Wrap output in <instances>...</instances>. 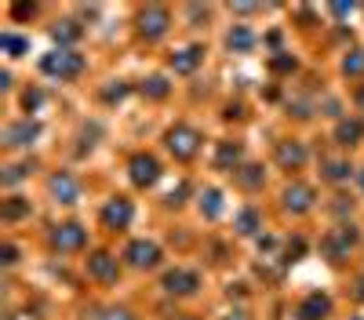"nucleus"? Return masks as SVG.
<instances>
[{
  "label": "nucleus",
  "mask_w": 364,
  "mask_h": 320,
  "mask_svg": "<svg viewBox=\"0 0 364 320\" xmlns=\"http://www.w3.org/2000/svg\"><path fill=\"white\" fill-rule=\"evenodd\" d=\"M306 160V149L299 146V142H281L277 146V164H284V167H303Z\"/></svg>",
  "instance_id": "obj_14"
},
{
  "label": "nucleus",
  "mask_w": 364,
  "mask_h": 320,
  "mask_svg": "<svg viewBox=\"0 0 364 320\" xmlns=\"http://www.w3.org/2000/svg\"><path fill=\"white\" fill-rule=\"evenodd\" d=\"M51 193H55L62 204H73V200H77V193H80V186H77V179H73V175L58 172V175L51 179Z\"/></svg>",
  "instance_id": "obj_12"
},
{
  "label": "nucleus",
  "mask_w": 364,
  "mask_h": 320,
  "mask_svg": "<svg viewBox=\"0 0 364 320\" xmlns=\"http://www.w3.org/2000/svg\"><path fill=\"white\" fill-rule=\"evenodd\" d=\"M197 146H201V135L194 132V127L179 124V127H171V132H168V149H171L179 160H189V157L197 153Z\"/></svg>",
  "instance_id": "obj_2"
},
{
  "label": "nucleus",
  "mask_w": 364,
  "mask_h": 320,
  "mask_svg": "<svg viewBox=\"0 0 364 320\" xmlns=\"http://www.w3.org/2000/svg\"><path fill=\"white\" fill-rule=\"evenodd\" d=\"M201 288V276L194 269H171L164 273V291L168 295H194Z\"/></svg>",
  "instance_id": "obj_3"
},
{
  "label": "nucleus",
  "mask_w": 364,
  "mask_h": 320,
  "mask_svg": "<svg viewBox=\"0 0 364 320\" xmlns=\"http://www.w3.org/2000/svg\"><path fill=\"white\" fill-rule=\"evenodd\" d=\"M353 241H357V237H353L350 229H339V233H332V237L325 241V251H328V255H335V259H339V255H346V251L353 248Z\"/></svg>",
  "instance_id": "obj_16"
},
{
  "label": "nucleus",
  "mask_w": 364,
  "mask_h": 320,
  "mask_svg": "<svg viewBox=\"0 0 364 320\" xmlns=\"http://www.w3.org/2000/svg\"><path fill=\"white\" fill-rule=\"evenodd\" d=\"M84 241H88V233H84V226H77V222L58 226L55 237H51V244H55L58 251H77V248H84Z\"/></svg>",
  "instance_id": "obj_7"
},
{
  "label": "nucleus",
  "mask_w": 364,
  "mask_h": 320,
  "mask_svg": "<svg viewBox=\"0 0 364 320\" xmlns=\"http://www.w3.org/2000/svg\"><path fill=\"white\" fill-rule=\"evenodd\" d=\"M360 135H364V124H360V120H342V124H339V132H335V139H339L342 146L360 142Z\"/></svg>",
  "instance_id": "obj_18"
},
{
  "label": "nucleus",
  "mask_w": 364,
  "mask_h": 320,
  "mask_svg": "<svg viewBox=\"0 0 364 320\" xmlns=\"http://www.w3.org/2000/svg\"><path fill=\"white\" fill-rule=\"evenodd\" d=\"M325 167H328L325 175H328L332 182H342V179H350V164H342V160H328Z\"/></svg>",
  "instance_id": "obj_22"
},
{
  "label": "nucleus",
  "mask_w": 364,
  "mask_h": 320,
  "mask_svg": "<svg viewBox=\"0 0 364 320\" xmlns=\"http://www.w3.org/2000/svg\"><path fill=\"white\" fill-rule=\"evenodd\" d=\"M328 309H332L328 295H310L306 302L299 306V320H325V316H328Z\"/></svg>",
  "instance_id": "obj_13"
},
{
  "label": "nucleus",
  "mask_w": 364,
  "mask_h": 320,
  "mask_svg": "<svg viewBox=\"0 0 364 320\" xmlns=\"http://www.w3.org/2000/svg\"><path fill=\"white\" fill-rule=\"evenodd\" d=\"M179 320H197V316H179Z\"/></svg>",
  "instance_id": "obj_34"
},
{
  "label": "nucleus",
  "mask_w": 364,
  "mask_h": 320,
  "mask_svg": "<svg viewBox=\"0 0 364 320\" xmlns=\"http://www.w3.org/2000/svg\"><path fill=\"white\" fill-rule=\"evenodd\" d=\"M230 320H244V313H230Z\"/></svg>",
  "instance_id": "obj_31"
},
{
  "label": "nucleus",
  "mask_w": 364,
  "mask_h": 320,
  "mask_svg": "<svg viewBox=\"0 0 364 320\" xmlns=\"http://www.w3.org/2000/svg\"><path fill=\"white\" fill-rule=\"evenodd\" d=\"M127 262L135 269H153L161 262V248L153 241H135V244H127Z\"/></svg>",
  "instance_id": "obj_4"
},
{
  "label": "nucleus",
  "mask_w": 364,
  "mask_h": 320,
  "mask_svg": "<svg viewBox=\"0 0 364 320\" xmlns=\"http://www.w3.org/2000/svg\"><path fill=\"white\" fill-rule=\"evenodd\" d=\"M357 295H360V298H364V281H360V291H357Z\"/></svg>",
  "instance_id": "obj_33"
},
{
  "label": "nucleus",
  "mask_w": 364,
  "mask_h": 320,
  "mask_svg": "<svg viewBox=\"0 0 364 320\" xmlns=\"http://www.w3.org/2000/svg\"><path fill=\"white\" fill-rule=\"evenodd\" d=\"M142 91H149L153 98H164V95H168V80H164V77H149Z\"/></svg>",
  "instance_id": "obj_24"
},
{
  "label": "nucleus",
  "mask_w": 364,
  "mask_h": 320,
  "mask_svg": "<svg viewBox=\"0 0 364 320\" xmlns=\"http://www.w3.org/2000/svg\"><path fill=\"white\" fill-rule=\"evenodd\" d=\"M226 44H230V51H251L255 48V33L244 30V26H233L230 37H226Z\"/></svg>",
  "instance_id": "obj_17"
},
{
  "label": "nucleus",
  "mask_w": 364,
  "mask_h": 320,
  "mask_svg": "<svg viewBox=\"0 0 364 320\" xmlns=\"http://www.w3.org/2000/svg\"><path fill=\"white\" fill-rule=\"evenodd\" d=\"M4 48H8V51H23V48H26V40H18V37H4Z\"/></svg>",
  "instance_id": "obj_29"
},
{
  "label": "nucleus",
  "mask_w": 364,
  "mask_h": 320,
  "mask_svg": "<svg viewBox=\"0 0 364 320\" xmlns=\"http://www.w3.org/2000/svg\"><path fill=\"white\" fill-rule=\"evenodd\" d=\"M241 182H244V186H259V182H263V167H244Z\"/></svg>",
  "instance_id": "obj_27"
},
{
  "label": "nucleus",
  "mask_w": 364,
  "mask_h": 320,
  "mask_svg": "<svg viewBox=\"0 0 364 320\" xmlns=\"http://www.w3.org/2000/svg\"><path fill=\"white\" fill-rule=\"evenodd\" d=\"M40 70H44L48 77H58V80H70L84 70V58L73 55V51H51L40 58Z\"/></svg>",
  "instance_id": "obj_1"
},
{
  "label": "nucleus",
  "mask_w": 364,
  "mask_h": 320,
  "mask_svg": "<svg viewBox=\"0 0 364 320\" xmlns=\"http://www.w3.org/2000/svg\"><path fill=\"white\" fill-rule=\"evenodd\" d=\"M88 273L95 276V281H113V276H117V259H113V255H106V251H95L88 259Z\"/></svg>",
  "instance_id": "obj_9"
},
{
  "label": "nucleus",
  "mask_w": 364,
  "mask_h": 320,
  "mask_svg": "<svg viewBox=\"0 0 364 320\" xmlns=\"http://www.w3.org/2000/svg\"><path fill=\"white\" fill-rule=\"evenodd\" d=\"M219 200H222V193H219V189H208V193H204V204H201V207L208 211L211 219H215L219 211H222V204H219Z\"/></svg>",
  "instance_id": "obj_23"
},
{
  "label": "nucleus",
  "mask_w": 364,
  "mask_h": 320,
  "mask_svg": "<svg viewBox=\"0 0 364 320\" xmlns=\"http://www.w3.org/2000/svg\"><path fill=\"white\" fill-rule=\"evenodd\" d=\"M23 215H30V204L18 200V197H11V200L4 204V219L11 222V219H23Z\"/></svg>",
  "instance_id": "obj_21"
},
{
  "label": "nucleus",
  "mask_w": 364,
  "mask_h": 320,
  "mask_svg": "<svg viewBox=\"0 0 364 320\" xmlns=\"http://www.w3.org/2000/svg\"><path fill=\"white\" fill-rule=\"evenodd\" d=\"M357 102H360V105H364V88H360V95H357Z\"/></svg>",
  "instance_id": "obj_32"
},
{
  "label": "nucleus",
  "mask_w": 364,
  "mask_h": 320,
  "mask_svg": "<svg viewBox=\"0 0 364 320\" xmlns=\"http://www.w3.org/2000/svg\"><path fill=\"white\" fill-rule=\"evenodd\" d=\"M237 160H241V146H237V142H222L219 153H215V164H219V167H230V164H237Z\"/></svg>",
  "instance_id": "obj_19"
},
{
  "label": "nucleus",
  "mask_w": 364,
  "mask_h": 320,
  "mask_svg": "<svg viewBox=\"0 0 364 320\" xmlns=\"http://www.w3.org/2000/svg\"><path fill=\"white\" fill-rule=\"evenodd\" d=\"M342 70H346V73H353V77H357V73L364 70V51H353V55H350L346 62H342Z\"/></svg>",
  "instance_id": "obj_26"
},
{
  "label": "nucleus",
  "mask_w": 364,
  "mask_h": 320,
  "mask_svg": "<svg viewBox=\"0 0 364 320\" xmlns=\"http://www.w3.org/2000/svg\"><path fill=\"white\" fill-rule=\"evenodd\" d=\"M132 182L135 186H153L157 182V175H161V164H157V157H149V153H139V157H132Z\"/></svg>",
  "instance_id": "obj_6"
},
{
  "label": "nucleus",
  "mask_w": 364,
  "mask_h": 320,
  "mask_svg": "<svg viewBox=\"0 0 364 320\" xmlns=\"http://www.w3.org/2000/svg\"><path fill=\"white\" fill-rule=\"evenodd\" d=\"M284 204H288V211H310L313 207V189L303 186V182L288 186L284 189Z\"/></svg>",
  "instance_id": "obj_11"
},
{
  "label": "nucleus",
  "mask_w": 364,
  "mask_h": 320,
  "mask_svg": "<svg viewBox=\"0 0 364 320\" xmlns=\"http://www.w3.org/2000/svg\"><path fill=\"white\" fill-rule=\"evenodd\" d=\"M37 135H40V127H37V124H30V120L11 124V127H4V146H30Z\"/></svg>",
  "instance_id": "obj_10"
},
{
  "label": "nucleus",
  "mask_w": 364,
  "mask_h": 320,
  "mask_svg": "<svg viewBox=\"0 0 364 320\" xmlns=\"http://www.w3.org/2000/svg\"><path fill=\"white\" fill-rule=\"evenodd\" d=\"M270 66H273L277 73H288V70H295V58H273Z\"/></svg>",
  "instance_id": "obj_28"
},
{
  "label": "nucleus",
  "mask_w": 364,
  "mask_h": 320,
  "mask_svg": "<svg viewBox=\"0 0 364 320\" xmlns=\"http://www.w3.org/2000/svg\"><path fill=\"white\" fill-rule=\"evenodd\" d=\"M102 222L110 226V229H124L127 222H132V204H127L124 197L110 200V204H106V211H102Z\"/></svg>",
  "instance_id": "obj_8"
},
{
  "label": "nucleus",
  "mask_w": 364,
  "mask_h": 320,
  "mask_svg": "<svg viewBox=\"0 0 364 320\" xmlns=\"http://www.w3.org/2000/svg\"><path fill=\"white\" fill-rule=\"evenodd\" d=\"M201 58H204L201 48H186V51H179L175 58H171V70H175V73H194L201 66Z\"/></svg>",
  "instance_id": "obj_15"
},
{
  "label": "nucleus",
  "mask_w": 364,
  "mask_h": 320,
  "mask_svg": "<svg viewBox=\"0 0 364 320\" xmlns=\"http://www.w3.org/2000/svg\"><path fill=\"white\" fill-rule=\"evenodd\" d=\"M102 320H135V316L127 313V309H110V313H106Z\"/></svg>",
  "instance_id": "obj_30"
},
{
  "label": "nucleus",
  "mask_w": 364,
  "mask_h": 320,
  "mask_svg": "<svg viewBox=\"0 0 364 320\" xmlns=\"http://www.w3.org/2000/svg\"><path fill=\"white\" fill-rule=\"evenodd\" d=\"M360 186H364V172H360Z\"/></svg>",
  "instance_id": "obj_35"
},
{
  "label": "nucleus",
  "mask_w": 364,
  "mask_h": 320,
  "mask_svg": "<svg viewBox=\"0 0 364 320\" xmlns=\"http://www.w3.org/2000/svg\"><path fill=\"white\" fill-rule=\"evenodd\" d=\"M237 229L241 233H255V229H259V215H255V211H244V215L237 219Z\"/></svg>",
  "instance_id": "obj_25"
},
{
  "label": "nucleus",
  "mask_w": 364,
  "mask_h": 320,
  "mask_svg": "<svg viewBox=\"0 0 364 320\" xmlns=\"http://www.w3.org/2000/svg\"><path fill=\"white\" fill-rule=\"evenodd\" d=\"M168 11L164 8H146L142 15H139V33L146 37V40H157V37H164V30H168Z\"/></svg>",
  "instance_id": "obj_5"
},
{
  "label": "nucleus",
  "mask_w": 364,
  "mask_h": 320,
  "mask_svg": "<svg viewBox=\"0 0 364 320\" xmlns=\"http://www.w3.org/2000/svg\"><path fill=\"white\" fill-rule=\"evenodd\" d=\"M77 37H80V26H77V23H58V26H55V40H58V44H73Z\"/></svg>",
  "instance_id": "obj_20"
}]
</instances>
